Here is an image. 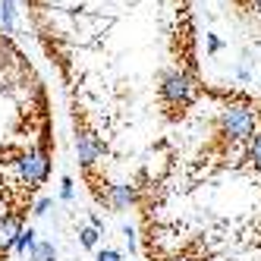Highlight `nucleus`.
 <instances>
[{
    "label": "nucleus",
    "mask_w": 261,
    "mask_h": 261,
    "mask_svg": "<svg viewBox=\"0 0 261 261\" xmlns=\"http://www.w3.org/2000/svg\"><path fill=\"white\" fill-rule=\"evenodd\" d=\"M261 129V110L249 98H233L217 114V136L227 145H246Z\"/></svg>",
    "instance_id": "nucleus-1"
},
{
    "label": "nucleus",
    "mask_w": 261,
    "mask_h": 261,
    "mask_svg": "<svg viewBox=\"0 0 261 261\" xmlns=\"http://www.w3.org/2000/svg\"><path fill=\"white\" fill-rule=\"evenodd\" d=\"M158 95H161V104L167 107V114L176 117L182 114V110H189L198 98V82L192 72H186V69H167L164 76H161V88H158Z\"/></svg>",
    "instance_id": "nucleus-2"
},
{
    "label": "nucleus",
    "mask_w": 261,
    "mask_h": 261,
    "mask_svg": "<svg viewBox=\"0 0 261 261\" xmlns=\"http://www.w3.org/2000/svg\"><path fill=\"white\" fill-rule=\"evenodd\" d=\"M16 170H19V179L29 186V189H35V186H41L50 173V158L44 148H29L25 154L16 158Z\"/></svg>",
    "instance_id": "nucleus-3"
},
{
    "label": "nucleus",
    "mask_w": 261,
    "mask_h": 261,
    "mask_svg": "<svg viewBox=\"0 0 261 261\" xmlns=\"http://www.w3.org/2000/svg\"><path fill=\"white\" fill-rule=\"evenodd\" d=\"M76 151H79V161H82L85 170H91V167L104 158V142L79 120H76Z\"/></svg>",
    "instance_id": "nucleus-4"
},
{
    "label": "nucleus",
    "mask_w": 261,
    "mask_h": 261,
    "mask_svg": "<svg viewBox=\"0 0 261 261\" xmlns=\"http://www.w3.org/2000/svg\"><path fill=\"white\" fill-rule=\"evenodd\" d=\"M98 198H104L110 208H117V211H123V208H129V204L136 201V192L129 189V186H107V192H101Z\"/></svg>",
    "instance_id": "nucleus-5"
},
{
    "label": "nucleus",
    "mask_w": 261,
    "mask_h": 261,
    "mask_svg": "<svg viewBox=\"0 0 261 261\" xmlns=\"http://www.w3.org/2000/svg\"><path fill=\"white\" fill-rule=\"evenodd\" d=\"M19 230H22V223H19V217L16 214H7V217H0V249H13V242H16V236H19Z\"/></svg>",
    "instance_id": "nucleus-6"
},
{
    "label": "nucleus",
    "mask_w": 261,
    "mask_h": 261,
    "mask_svg": "<svg viewBox=\"0 0 261 261\" xmlns=\"http://www.w3.org/2000/svg\"><path fill=\"white\" fill-rule=\"evenodd\" d=\"M246 158H249V164L255 167V170H261V129L246 142Z\"/></svg>",
    "instance_id": "nucleus-7"
},
{
    "label": "nucleus",
    "mask_w": 261,
    "mask_h": 261,
    "mask_svg": "<svg viewBox=\"0 0 261 261\" xmlns=\"http://www.w3.org/2000/svg\"><path fill=\"white\" fill-rule=\"evenodd\" d=\"M32 252V261H54V242H35V246L29 249Z\"/></svg>",
    "instance_id": "nucleus-8"
},
{
    "label": "nucleus",
    "mask_w": 261,
    "mask_h": 261,
    "mask_svg": "<svg viewBox=\"0 0 261 261\" xmlns=\"http://www.w3.org/2000/svg\"><path fill=\"white\" fill-rule=\"evenodd\" d=\"M32 246H35V230H32V227H29V230L22 227L19 236H16V242H13V252H19V255H22V252H29Z\"/></svg>",
    "instance_id": "nucleus-9"
},
{
    "label": "nucleus",
    "mask_w": 261,
    "mask_h": 261,
    "mask_svg": "<svg viewBox=\"0 0 261 261\" xmlns=\"http://www.w3.org/2000/svg\"><path fill=\"white\" fill-rule=\"evenodd\" d=\"M13 13H16V0H4V7H0V22H4V32H13Z\"/></svg>",
    "instance_id": "nucleus-10"
},
{
    "label": "nucleus",
    "mask_w": 261,
    "mask_h": 261,
    "mask_svg": "<svg viewBox=\"0 0 261 261\" xmlns=\"http://www.w3.org/2000/svg\"><path fill=\"white\" fill-rule=\"evenodd\" d=\"M98 236H101V233H98L95 227H85V230L79 233V239H82V246H85V249H95V246H98Z\"/></svg>",
    "instance_id": "nucleus-11"
},
{
    "label": "nucleus",
    "mask_w": 261,
    "mask_h": 261,
    "mask_svg": "<svg viewBox=\"0 0 261 261\" xmlns=\"http://www.w3.org/2000/svg\"><path fill=\"white\" fill-rule=\"evenodd\" d=\"M60 198H63V201H72V179H69V176L60 179Z\"/></svg>",
    "instance_id": "nucleus-12"
},
{
    "label": "nucleus",
    "mask_w": 261,
    "mask_h": 261,
    "mask_svg": "<svg viewBox=\"0 0 261 261\" xmlns=\"http://www.w3.org/2000/svg\"><path fill=\"white\" fill-rule=\"evenodd\" d=\"M98 261H123V255L114 249H104V252H98Z\"/></svg>",
    "instance_id": "nucleus-13"
},
{
    "label": "nucleus",
    "mask_w": 261,
    "mask_h": 261,
    "mask_svg": "<svg viewBox=\"0 0 261 261\" xmlns=\"http://www.w3.org/2000/svg\"><path fill=\"white\" fill-rule=\"evenodd\" d=\"M167 261H201V258H198V255H192V252H179V255L167 258Z\"/></svg>",
    "instance_id": "nucleus-14"
},
{
    "label": "nucleus",
    "mask_w": 261,
    "mask_h": 261,
    "mask_svg": "<svg viewBox=\"0 0 261 261\" xmlns=\"http://www.w3.org/2000/svg\"><path fill=\"white\" fill-rule=\"evenodd\" d=\"M220 50V38L217 35H208V54H217Z\"/></svg>",
    "instance_id": "nucleus-15"
},
{
    "label": "nucleus",
    "mask_w": 261,
    "mask_h": 261,
    "mask_svg": "<svg viewBox=\"0 0 261 261\" xmlns=\"http://www.w3.org/2000/svg\"><path fill=\"white\" fill-rule=\"evenodd\" d=\"M47 208H50V201H47V198H41L38 204H35V214H38V217H44V214H47Z\"/></svg>",
    "instance_id": "nucleus-16"
},
{
    "label": "nucleus",
    "mask_w": 261,
    "mask_h": 261,
    "mask_svg": "<svg viewBox=\"0 0 261 261\" xmlns=\"http://www.w3.org/2000/svg\"><path fill=\"white\" fill-rule=\"evenodd\" d=\"M246 7H249L252 13H258V16H261V0H249V4H246Z\"/></svg>",
    "instance_id": "nucleus-17"
},
{
    "label": "nucleus",
    "mask_w": 261,
    "mask_h": 261,
    "mask_svg": "<svg viewBox=\"0 0 261 261\" xmlns=\"http://www.w3.org/2000/svg\"><path fill=\"white\" fill-rule=\"evenodd\" d=\"M91 227H95V230H98V233H101V230H104V220H101V217H98V214H95V217H91Z\"/></svg>",
    "instance_id": "nucleus-18"
},
{
    "label": "nucleus",
    "mask_w": 261,
    "mask_h": 261,
    "mask_svg": "<svg viewBox=\"0 0 261 261\" xmlns=\"http://www.w3.org/2000/svg\"><path fill=\"white\" fill-rule=\"evenodd\" d=\"M239 4H249V0H239Z\"/></svg>",
    "instance_id": "nucleus-19"
}]
</instances>
